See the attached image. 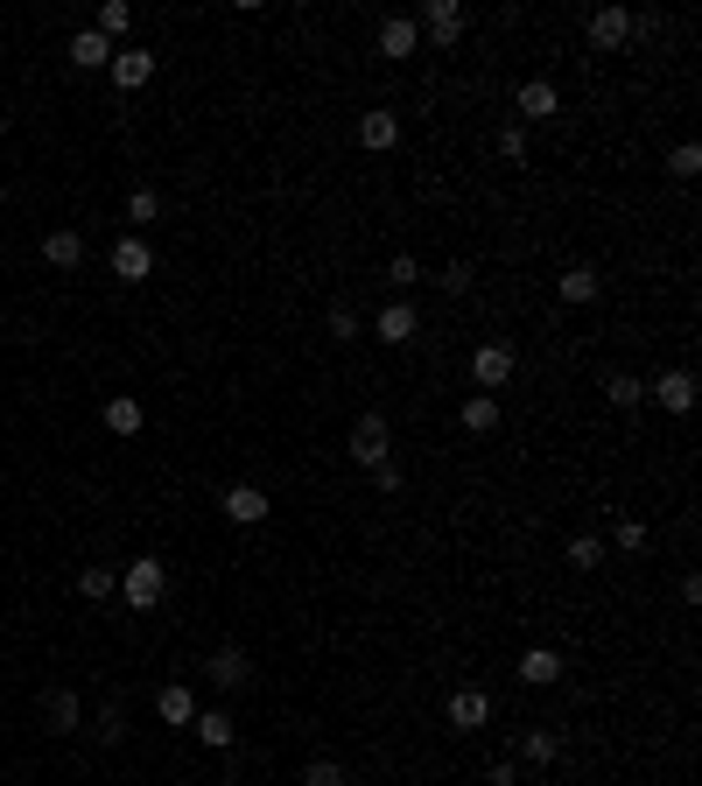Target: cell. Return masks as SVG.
Masks as SVG:
<instances>
[{
  "label": "cell",
  "mask_w": 702,
  "mask_h": 786,
  "mask_svg": "<svg viewBox=\"0 0 702 786\" xmlns=\"http://www.w3.org/2000/svg\"><path fill=\"white\" fill-rule=\"evenodd\" d=\"M513 106H520V120H556V113H562V99H556V85H548V78H527Z\"/></svg>",
  "instance_id": "2e32d148"
},
{
  "label": "cell",
  "mask_w": 702,
  "mask_h": 786,
  "mask_svg": "<svg viewBox=\"0 0 702 786\" xmlns=\"http://www.w3.org/2000/svg\"><path fill=\"white\" fill-rule=\"evenodd\" d=\"M611 541H618L625 555H639V547H647V520H618V527H611Z\"/></svg>",
  "instance_id": "d590c367"
},
{
  "label": "cell",
  "mask_w": 702,
  "mask_h": 786,
  "mask_svg": "<svg viewBox=\"0 0 702 786\" xmlns=\"http://www.w3.org/2000/svg\"><path fill=\"white\" fill-rule=\"evenodd\" d=\"M155 717H162V723H176V731H190V723H197V695H190L183 681H169V688L155 695Z\"/></svg>",
  "instance_id": "e0dca14e"
},
{
  "label": "cell",
  "mask_w": 702,
  "mask_h": 786,
  "mask_svg": "<svg viewBox=\"0 0 702 786\" xmlns=\"http://www.w3.org/2000/svg\"><path fill=\"white\" fill-rule=\"evenodd\" d=\"M71 64H78V70H106L113 64V42L99 36V28H78V36H71Z\"/></svg>",
  "instance_id": "44dd1931"
},
{
  "label": "cell",
  "mask_w": 702,
  "mask_h": 786,
  "mask_svg": "<svg viewBox=\"0 0 702 786\" xmlns=\"http://www.w3.org/2000/svg\"><path fill=\"white\" fill-rule=\"evenodd\" d=\"M597 288H604V281H597V267H562V281H556L562 302H597Z\"/></svg>",
  "instance_id": "603a6c76"
},
{
  "label": "cell",
  "mask_w": 702,
  "mask_h": 786,
  "mask_svg": "<svg viewBox=\"0 0 702 786\" xmlns=\"http://www.w3.org/2000/svg\"><path fill=\"white\" fill-rule=\"evenodd\" d=\"M464 428L471 436H492V428H499V394H471L464 400Z\"/></svg>",
  "instance_id": "cb8c5ba5"
},
{
  "label": "cell",
  "mask_w": 702,
  "mask_h": 786,
  "mask_svg": "<svg viewBox=\"0 0 702 786\" xmlns=\"http://www.w3.org/2000/svg\"><path fill=\"white\" fill-rule=\"evenodd\" d=\"M556 751H562L556 731H527V737H520V759H527V765H556Z\"/></svg>",
  "instance_id": "484cf974"
},
{
  "label": "cell",
  "mask_w": 702,
  "mask_h": 786,
  "mask_svg": "<svg viewBox=\"0 0 702 786\" xmlns=\"http://www.w3.org/2000/svg\"><path fill=\"white\" fill-rule=\"evenodd\" d=\"M443 288H450V295H471V267H464V260L443 267Z\"/></svg>",
  "instance_id": "f35d334b"
},
{
  "label": "cell",
  "mask_w": 702,
  "mask_h": 786,
  "mask_svg": "<svg viewBox=\"0 0 702 786\" xmlns=\"http://www.w3.org/2000/svg\"><path fill=\"white\" fill-rule=\"evenodd\" d=\"M372 485H380V492H400V485H408V478H400V464H394V456H386V464H372Z\"/></svg>",
  "instance_id": "74e56055"
},
{
  "label": "cell",
  "mask_w": 702,
  "mask_h": 786,
  "mask_svg": "<svg viewBox=\"0 0 702 786\" xmlns=\"http://www.w3.org/2000/svg\"><path fill=\"white\" fill-rule=\"evenodd\" d=\"M78 590H85V597H92V604H106L113 590H119V576L106 569V562H92V569H78Z\"/></svg>",
  "instance_id": "83f0119b"
},
{
  "label": "cell",
  "mask_w": 702,
  "mask_h": 786,
  "mask_svg": "<svg viewBox=\"0 0 702 786\" xmlns=\"http://www.w3.org/2000/svg\"><path fill=\"white\" fill-rule=\"evenodd\" d=\"M345 450H352L358 471H372V464H386V456H394V428H386L380 408H366V414L352 422V442H345Z\"/></svg>",
  "instance_id": "6da1fadb"
},
{
  "label": "cell",
  "mask_w": 702,
  "mask_h": 786,
  "mask_svg": "<svg viewBox=\"0 0 702 786\" xmlns=\"http://www.w3.org/2000/svg\"><path fill=\"white\" fill-rule=\"evenodd\" d=\"M358 141L372 147V155H386V147H400V113H386V106H372L366 120H358Z\"/></svg>",
  "instance_id": "9a60e30c"
},
{
  "label": "cell",
  "mask_w": 702,
  "mask_h": 786,
  "mask_svg": "<svg viewBox=\"0 0 702 786\" xmlns=\"http://www.w3.org/2000/svg\"><path fill=\"white\" fill-rule=\"evenodd\" d=\"M414 281H422V260H414V254H394V260H386V288H400V295H408Z\"/></svg>",
  "instance_id": "f546056e"
},
{
  "label": "cell",
  "mask_w": 702,
  "mask_h": 786,
  "mask_svg": "<svg viewBox=\"0 0 702 786\" xmlns=\"http://www.w3.org/2000/svg\"><path fill=\"white\" fill-rule=\"evenodd\" d=\"M584 36H590V50H618V42L633 36V14H625V8H611V0H604V8H597L590 22H584Z\"/></svg>",
  "instance_id": "9c48e42d"
},
{
  "label": "cell",
  "mask_w": 702,
  "mask_h": 786,
  "mask_svg": "<svg viewBox=\"0 0 702 786\" xmlns=\"http://www.w3.org/2000/svg\"><path fill=\"white\" fill-rule=\"evenodd\" d=\"M113 85H119V92H141V85L148 78H155V50H113Z\"/></svg>",
  "instance_id": "7c38bea8"
},
{
  "label": "cell",
  "mask_w": 702,
  "mask_h": 786,
  "mask_svg": "<svg viewBox=\"0 0 702 786\" xmlns=\"http://www.w3.org/2000/svg\"><path fill=\"white\" fill-rule=\"evenodd\" d=\"M162 590H169V569H162L155 555L127 562V576H119V597H127V611H155V604H162Z\"/></svg>",
  "instance_id": "7a4b0ae2"
},
{
  "label": "cell",
  "mask_w": 702,
  "mask_h": 786,
  "mask_svg": "<svg viewBox=\"0 0 702 786\" xmlns=\"http://www.w3.org/2000/svg\"><path fill=\"white\" fill-rule=\"evenodd\" d=\"M323 331H331V345H352V337H358V309H352V302H331Z\"/></svg>",
  "instance_id": "f1b7e54d"
},
{
  "label": "cell",
  "mask_w": 702,
  "mask_h": 786,
  "mask_svg": "<svg viewBox=\"0 0 702 786\" xmlns=\"http://www.w3.org/2000/svg\"><path fill=\"white\" fill-rule=\"evenodd\" d=\"M42 260H50V267H56V274H71V267H78V260H85V240H78V232H71V226H56V232H42Z\"/></svg>",
  "instance_id": "d6986e66"
},
{
  "label": "cell",
  "mask_w": 702,
  "mask_h": 786,
  "mask_svg": "<svg viewBox=\"0 0 702 786\" xmlns=\"http://www.w3.org/2000/svg\"><path fill=\"white\" fill-rule=\"evenodd\" d=\"M520 681H527V688H556L562 681V654L556 646H527V654H520Z\"/></svg>",
  "instance_id": "5bb4252c"
},
{
  "label": "cell",
  "mask_w": 702,
  "mask_h": 786,
  "mask_svg": "<svg viewBox=\"0 0 702 786\" xmlns=\"http://www.w3.org/2000/svg\"><path fill=\"white\" fill-rule=\"evenodd\" d=\"M42 723H50V731L56 737H71V731H78V723H85V703H78V688H42Z\"/></svg>",
  "instance_id": "52a82bcc"
},
{
  "label": "cell",
  "mask_w": 702,
  "mask_h": 786,
  "mask_svg": "<svg viewBox=\"0 0 702 786\" xmlns=\"http://www.w3.org/2000/svg\"><path fill=\"white\" fill-rule=\"evenodd\" d=\"M204 674H212V688H246V681H253L246 646H218V654L204 660Z\"/></svg>",
  "instance_id": "8fae6325"
},
{
  "label": "cell",
  "mask_w": 702,
  "mask_h": 786,
  "mask_svg": "<svg viewBox=\"0 0 702 786\" xmlns=\"http://www.w3.org/2000/svg\"><path fill=\"white\" fill-rule=\"evenodd\" d=\"M647 400H661V414H689V408H695V373H689V365H667V373H653Z\"/></svg>",
  "instance_id": "5b68a950"
},
{
  "label": "cell",
  "mask_w": 702,
  "mask_h": 786,
  "mask_svg": "<svg viewBox=\"0 0 702 786\" xmlns=\"http://www.w3.org/2000/svg\"><path fill=\"white\" fill-rule=\"evenodd\" d=\"M127 737V709L119 703H99V745H119Z\"/></svg>",
  "instance_id": "1f68e13d"
},
{
  "label": "cell",
  "mask_w": 702,
  "mask_h": 786,
  "mask_svg": "<svg viewBox=\"0 0 702 786\" xmlns=\"http://www.w3.org/2000/svg\"><path fill=\"white\" fill-rule=\"evenodd\" d=\"M414 28H422L436 50H450V42L464 36V8H457V0H422V8H414Z\"/></svg>",
  "instance_id": "277c9868"
},
{
  "label": "cell",
  "mask_w": 702,
  "mask_h": 786,
  "mask_svg": "<svg viewBox=\"0 0 702 786\" xmlns=\"http://www.w3.org/2000/svg\"><path fill=\"white\" fill-rule=\"evenodd\" d=\"M303 786H345V765H337V759H309L303 765Z\"/></svg>",
  "instance_id": "836d02e7"
},
{
  "label": "cell",
  "mask_w": 702,
  "mask_h": 786,
  "mask_svg": "<svg viewBox=\"0 0 702 786\" xmlns=\"http://www.w3.org/2000/svg\"><path fill=\"white\" fill-rule=\"evenodd\" d=\"M218 513H226L232 527H260V520H267V485H226Z\"/></svg>",
  "instance_id": "8992f818"
},
{
  "label": "cell",
  "mask_w": 702,
  "mask_h": 786,
  "mask_svg": "<svg viewBox=\"0 0 702 786\" xmlns=\"http://www.w3.org/2000/svg\"><path fill=\"white\" fill-rule=\"evenodd\" d=\"M414 50H422V28H414V14H386V22H380V56L408 64Z\"/></svg>",
  "instance_id": "ba28073f"
},
{
  "label": "cell",
  "mask_w": 702,
  "mask_h": 786,
  "mask_svg": "<svg viewBox=\"0 0 702 786\" xmlns=\"http://www.w3.org/2000/svg\"><path fill=\"white\" fill-rule=\"evenodd\" d=\"M113 274L119 281H148V274H155V246H148L141 232H127V240L113 246Z\"/></svg>",
  "instance_id": "30bf717a"
},
{
  "label": "cell",
  "mask_w": 702,
  "mask_h": 786,
  "mask_svg": "<svg viewBox=\"0 0 702 786\" xmlns=\"http://www.w3.org/2000/svg\"><path fill=\"white\" fill-rule=\"evenodd\" d=\"M127 28H133V8H127V0H106V8H99V36H127Z\"/></svg>",
  "instance_id": "4dcf8cb0"
},
{
  "label": "cell",
  "mask_w": 702,
  "mask_h": 786,
  "mask_svg": "<svg viewBox=\"0 0 702 786\" xmlns=\"http://www.w3.org/2000/svg\"><path fill=\"white\" fill-rule=\"evenodd\" d=\"M604 400H611V408H625V414H633L639 400H647V387H639L633 373H604Z\"/></svg>",
  "instance_id": "d4e9b609"
},
{
  "label": "cell",
  "mask_w": 702,
  "mask_h": 786,
  "mask_svg": "<svg viewBox=\"0 0 702 786\" xmlns=\"http://www.w3.org/2000/svg\"><path fill=\"white\" fill-rule=\"evenodd\" d=\"M597 562H604V541H597V533H576L570 541V569H597Z\"/></svg>",
  "instance_id": "d6a6232c"
},
{
  "label": "cell",
  "mask_w": 702,
  "mask_h": 786,
  "mask_svg": "<svg viewBox=\"0 0 702 786\" xmlns=\"http://www.w3.org/2000/svg\"><path fill=\"white\" fill-rule=\"evenodd\" d=\"M141 422H148V408L133 394H113L106 400V428H113V436H141Z\"/></svg>",
  "instance_id": "7402d4cb"
},
{
  "label": "cell",
  "mask_w": 702,
  "mask_h": 786,
  "mask_svg": "<svg viewBox=\"0 0 702 786\" xmlns=\"http://www.w3.org/2000/svg\"><path fill=\"white\" fill-rule=\"evenodd\" d=\"M667 176H675V183L702 176V147H695V141H675V147H667Z\"/></svg>",
  "instance_id": "4316f807"
},
{
  "label": "cell",
  "mask_w": 702,
  "mask_h": 786,
  "mask_svg": "<svg viewBox=\"0 0 702 786\" xmlns=\"http://www.w3.org/2000/svg\"><path fill=\"white\" fill-rule=\"evenodd\" d=\"M414 331H422L414 302H386L380 309V345H414Z\"/></svg>",
  "instance_id": "ac0fdd59"
},
{
  "label": "cell",
  "mask_w": 702,
  "mask_h": 786,
  "mask_svg": "<svg viewBox=\"0 0 702 786\" xmlns=\"http://www.w3.org/2000/svg\"><path fill=\"white\" fill-rule=\"evenodd\" d=\"M499 155H506V162L527 155V127H499Z\"/></svg>",
  "instance_id": "8d00e7d4"
},
{
  "label": "cell",
  "mask_w": 702,
  "mask_h": 786,
  "mask_svg": "<svg viewBox=\"0 0 702 786\" xmlns=\"http://www.w3.org/2000/svg\"><path fill=\"white\" fill-rule=\"evenodd\" d=\"M492 723V695L485 688H457L450 695V731H485Z\"/></svg>",
  "instance_id": "4fadbf2b"
},
{
  "label": "cell",
  "mask_w": 702,
  "mask_h": 786,
  "mask_svg": "<svg viewBox=\"0 0 702 786\" xmlns=\"http://www.w3.org/2000/svg\"><path fill=\"white\" fill-rule=\"evenodd\" d=\"M513 365H520L513 337H485V345L471 351V379H477V394H499L506 379H513Z\"/></svg>",
  "instance_id": "3957f363"
},
{
  "label": "cell",
  "mask_w": 702,
  "mask_h": 786,
  "mask_svg": "<svg viewBox=\"0 0 702 786\" xmlns=\"http://www.w3.org/2000/svg\"><path fill=\"white\" fill-rule=\"evenodd\" d=\"M190 731H197V745H204V751H232L239 723L226 717V709H197V723H190Z\"/></svg>",
  "instance_id": "ffe728a7"
},
{
  "label": "cell",
  "mask_w": 702,
  "mask_h": 786,
  "mask_svg": "<svg viewBox=\"0 0 702 786\" xmlns=\"http://www.w3.org/2000/svg\"><path fill=\"white\" fill-rule=\"evenodd\" d=\"M127 218H133V226H155V218H162V197H155V190H133V197H127Z\"/></svg>",
  "instance_id": "e575fe53"
}]
</instances>
